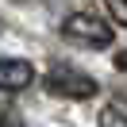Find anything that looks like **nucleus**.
I'll use <instances>...</instances> for the list:
<instances>
[{
    "label": "nucleus",
    "instance_id": "obj_1",
    "mask_svg": "<svg viewBox=\"0 0 127 127\" xmlns=\"http://www.w3.org/2000/svg\"><path fill=\"white\" fill-rule=\"evenodd\" d=\"M62 35H65L69 42H81V46H93V50L112 46V27L104 23L100 16H89V12H73V16H65Z\"/></svg>",
    "mask_w": 127,
    "mask_h": 127
},
{
    "label": "nucleus",
    "instance_id": "obj_2",
    "mask_svg": "<svg viewBox=\"0 0 127 127\" xmlns=\"http://www.w3.org/2000/svg\"><path fill=\"white\" fill-rule=\"evenodd\" d=\"M46 89H50L54 96H65V100H89V96L100 93L96 77L73 69V65H54V69L46 73Z\"/></svg>",
    "mask_w": 127,
    "mask_h": 127
},
{
    "label": "nucleus",
    "instance_id": "obj_3",
    "mask_svg": "<svg viewBox=\"0 0 127 127\" xmlns=\"http://www.w3.org/2000/svg\"><path fill=\"white\" fill-rule=\"evenodd\" d=\"M35 81V65L27 58H0V89L4 93H23Z\"/></svg>",
    "mask_w": 127,
    "mask_h": 127
},
{
    "label": "nucleus",
    "instance_id": "obj_4",
    "mask_svg": "<svg viewBox=\"0 0 127 127\" xmlns=\"http://www.w3.org/2000/svg\"><path fill=\"white\" fill-rule=\"evenodd\" d=\"M100 127H127V112L119 104H104L100 108Z\"/></svg>",
    "mask_w": 127,
    "mask_h": 127
},
{
    "label": "nucleus",
    "instance_id": "obj_5",
    "mask_svg": "<svg viewBox=\"0 0 127 127\" xmlns=\"http://www.w3.org/2000/svg\"><path fill=\"white\" fill-rule=\"evenodd\" d=\"M104 4H108V16H112V23L127 27V0H104Z\"/></svg>",
    "mask_w": 127,
    "mask_h": 127
},
{
    "label": "nucleus",
    "instance_id": "obj_6",
    "mask_svg": "<svg viewBox=\"0 0 127 127\" xmlns=\"http://www.w3.org/2000/svg\"><path fill=\"white\" fill-rule=\"evenodd\" d=\"M116 69H123V73H127V50H119V54H116Z\"/></svg>",
    "mask_w": 127,
    "mask_h": 127
},
{
    "label": "nucleus",
    "instance_id": "obj_7",
    "mask_svg": "<svg viewBox=\"0 0 127 127\" xmlns=\"http://www.w3.org/2000/svg\"><path fill=\"white\" fill-rule=\"evenodd\" d=\"M0 31H4V19H0Z\"/></svg>",
    "mask_w": 127,
    "mask_h": 127
}]
</instances>
